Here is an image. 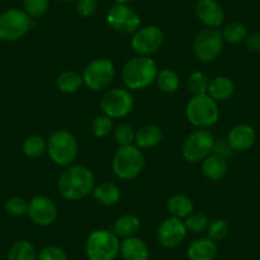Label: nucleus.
Returning <instances> with one entry per match:
<instances>
[{"label": "nucleus", "instance_id": "obj_1", "mask_svg": "<svg viewBox=\"0 0 260 260\" xmlns=\"http://www.w3.org/2000/svg\"><path fill=\"white\" fill-rule=\"evenodd\" d=\"M57 189L67 201H81L93 192L94 176L91 170L81 165L69 166L60 175Z\"/></svg>", "mask_w": 260, "mask_h": 260}, {"label": "nucleus", "instance_id": "obj_2", "mask_svg": "<svg viewBox=\"0 0 260 260\" xmlns=\"http://www.w3.org/2000/svg\"><path fill=\"white\" fill-rule=\"evenodd\" d=\"M157 74L158 68L153 59L148 56H137L124 65L121 78L126 88L138 91L156 82Z\"/></svg>", "mask_w": 260, "mask_h": 260}, {"label": "nucleus", "instance_id": "obj_3", "mask_svg": "<svg viewBox=\"0 0 260 260\" xmlns=\"http://www.w3.org/2000/svg\"><path fill=\"white\" fill-rule=\"evenodd\" d=\"M47 152L55 165L69 166L78 154V142L68 130H56L47 141Z\"/></svg>", "mask_w": 260, "mask_h": 260}, {"label": "nucleus", "instance_id": "obj_4", "mask_svg": "<svg viewBox=\"0 0 260 260\" xmlns=\"http://www.w3.org/2000/svg\"><path fill=\"white\" fill-rule=\"evenodd\" d=\"M186 117L194 126L208 129L218 121L219 110L217 102L208 94L194 96L186 106Z\"/></svg>", "mask_w": 260, "mask_h": 260}, {"label": "nucleus", "instance_id": "obj_5", "mask_svg": "<svg viewBox=\"0 0 260 260\" xmlns=\"http://www.w3.org/2000/svg\"><path fill=\"white\" fill-rule=\"evenodd\" d=\"M120 252L119 237L107 230H97L88 236L86 255L88 260H115Z\"/></svg>", "mask_w": 260, "mask_h": 260}, {"label": "nucleus", "instance_id": "obj_6", "mask_svg": "<svg viewBox=\"0 0 260 260\" xmlns=\"http://www.w3.org/2000/svg\"><path fill=\"white\" fill-rule=\"evenodd\" d=\"M144 167V154L137 146L120 147L112 158V170L121 180L136 179Z\"/></svg>", "mask_w": 260, "mask_h": 260}, {"label": "nucleus", "instance_id": "obj_7", "mask_svg": "<svg viewBox=\"0 0 260 260\" xmlns=\"http://www.w3.org/2000/svg\"><path fill=\"white\" fill-rule=\"evenodd\" d=\"M31 17L24 11L11 8L0 14V40L17 41L28 34L31 28Z\"/></svg>", "mask_w": 260, "mask_h": 260}, {"label": "nucleus", "instance_id": "obj_8", "mask_svg": "<svg viewBox=\"0 0 260 260\" xmlns=\"http://www.w3.org/2000/svg\"><path fill=\"white\" fill-rule=\"evenodd\" d=\"M213 134L207 129H198L192 132L191 134L186 137L182 144V156L186 161L192 162H201L206 157L213 153L214 147Z\"/></svg>", "mask_w": 260, "mask_h": 260}, {"label": "nucleus", "instance_id": "obj_9", "mask_svg": "<svg viewBox=\"0 0 260 260\" xmlns=\"http://www.w3.org/2000/svg\"><path fill=\"white\" fill-rule=\"evenodd\" d=\"M194 54L201 61L211 62L221 55L223 37L218 28H206L199 32L194 40Z\"/></svg>", "mask_w": 260, "mask_h": 260}, {"label": "nucleus", "instance_id": "obj_10", "mask_svg": "<svg viewBox=\"0 0 260 260\" xmlns=\"http://www.w3.org/2000/svg\"><path fill=\"white\" fill-rule=\"evenodd\" d=\"M115 77V67L109 59H94L84 68L83 83L92 91H102L111 84Z\"/></svg>", "mask_w": 260, "mask_h": 260}, {"label": "nucleus", "instance_id": "obj_11", "mask_svg": "<svg viewBox=\"0 0 260 260\" xmlns=\"http://www.w3.org/2000/svg\"><path fill=\"white\" fill-rule=\"evenodd\" d=\"M102 112L111 119L125 117L134 107V99L127 89L112 88L102 96L100 102Z\"/></svg>", "mask_w": 260, "mask_h": 260}, {"label": "nucleus", "instance_id": "obj_12", "mask_svg": "<svg viewBox=\"0 0 260 260\" xmlns=\"http://www.w3.org/2000/svg\"><path fill=\"white\" fill-rule=\"evenodd\" d=\"M107 23L120 34H134L141 27V17L126 4L115 3L107 12Z\"/></svg>", "mask_w": 260, "mask_h": 260}, {"label": "nucleus", "instance_id": "obj_13", "mask_svg": "<svg viewBox=\"0 0 260 260\" xmlns=\"http://www.w3.org/2000/svg\"><path fill=\"white\" fill-rule=\"evenodd\" d=\"M164 32L156 26H147L134 32L132 39V49L139 56H149L154 54L164 44Z\"/></svg>", "mask_w": 260, "mask_h": 260}, {"label": "nucleus", "instance_id": "obj_14", "mask_svg": "<svg viewBox=\"0 0 260 260\" xmlns=\"http://www.w3.org/2000/svg\"><path fill=\"white\" fill-rule=\"evenodd\" d=\"M186 234V226H185V222L181 221V218L169 217L158 226L157 239L164 247L174 249L184 241Z\"/></svg>", "mask_w": 260, "mask_h": 260}, {"label": "nucleus", "instance_id": "obj_15", "mask_svg": "<svg viewBox=\"0 0 260 260\" xmlns=\"http://www.w3.org/2000/svg\"><path fill=\"white\" fill-rule=\"evenodd\" d=\"M31 221L39 226H50L57 218V207L54 202L44 195H37L28 203V212Z\"/></svg>", "mask_w": 260, "mask_h": 260}, {"label": "nucleus", "instance_id": "obj_16", "mask_svg": "<svg viewBox=\"0 0 260 260\" xmlns=\"http://www.w3.org/2000/svg\"><path fill=\"white\" fill-rule=\"evenodd\" d=\"M199 21L209 28H218L224 21V12L216 0H199L195 8Z\"/></svg>", "mask_w": 260, "mask_h": 260}, {"label": "nucleus", "instance_id": "obj_17", "mask_svg": "<svg viewBox=\"0 0 260 260\" xmlns=\"http://www.w3.org/2000/svg\"><path fill=\"white\" fill-rule=\"evenodd\" d=\"M256 141L254 127L247 124H240L232 127L227 137V142L231 146L232 151L245 152L251 148Z\"/></svg>", "mask_w": 260, "mask_h": 260}, {"label": "nucleus", "instance_id": "obj_18", "mask_svg": "<svg viewBox=\"0 0 260 260\" xmlns=\"http://www.w3.org/2000/svg\"><path fill=\"white\" fill-rule=\"evenodd\" d=\"M120 254L124 260H149L148 246L136 236L124 239L120 244Z\"/></svg>", "mask_w": 260, "mask_h": 260}, {"label": "nucleus", "instance_id": "obj_19", "mask_svg": "<svg viewBox=\"0 0 260 260\" xmlns=\"http://www.w3.org/2000/svg\"><path fill=\"white\" fill-rule=\"evenodd\" d=\"M217 252H218L217 244L209 237L195 240L187 247V257L190 260H214Z\"/></svg>", "mask_w": 260, "mask_h": 260}, {"label": "nucleus", "instance_id": "obj_20", "mask_svg": "<svg viewBox=\"0 0 260 260\" xmlns=\"http://www.w3.org/2000/svg\"><path fill=\"white\" fill-rule=\"evenodd\" d=\"M162 130L154 124H147L139 127L136 133V142L138 148H153L161 142Z\"/></svg>", "mask_w": 260, "mask_h": 260}, {"label": "nucleus", "instance_id": "obj_21", "mask_svg": "<svg viewBox=\"0 0 260 260\" xmlns=\"http://www.w3.org/2000/svg\"><path fill=\"white\" fill-rule=\"evenodd\" d=\"M203 174L211 181H218L226 175L227 161L224 157L217 153H211L203 159Z\"/></svg>", "mask_w": 260, "mask_h": 260}, {"label": "nucleus", "instance_id": "obj_22", "mask_svg": "<svg viewBox=\"0 0 260 260\" xmlns=\"http://www.w3.org/2000/svg\"><path fill=\"white\" fill-rule=\"evenodd\" d=\"M235 84L227 77H216L209 82L207 94L214 100V101H226L234 94Z\"/></svg>", "mask_w": 260, "mask_h": 260}, {"label": "nucleus", "instance_id": "obj_23", "mask_svg": "<svg viewBox=\"0 0 260 260\" xmlns=\"http://www.w3.org/2000/svg\"><path fill=\"white\" fill-rule=\"evenodd\" d=\"M93 197L104 206H114L121 198V192L119 186L114 182H102L99 186H94Z\"/></svg>", "mask_w": 260, "mask_h": 260}, {"label": "nucleus", "instance_id": "obj_24", "mask_svg": "<svg viewBox=\"0 0 260 260\" xmlns=\"http://www.w3.org/2000/svg\"><path fill=\"white\" fill-rule=\"evenodd\" d=\"M141 229V219L134 214H124L116 219L114 224V234L117 237H132Z\"/></svg>", "mask_w": 260, "mask_h": 260}, {"label": "nucleus", "instance_id": "obj_25", "mask_svg": "<svg viewBox=\"0 0 260 260\" xmlns=\"http://www.w3.org/2000/svg\"><path fill=\"white\" fill-rule=\"evenodd\" d=\"M167 208L171 212L172 217L177 218H184V217L190 216L194 211V204L192 201L182 194H175L167 202Z\"/></svg>", "mask_w": 260, "mask_h": 260}, {"label": "nucleus", "instance_id": "obj_26", "mask_svg": "<svg viewBox=\"0 0 260 260\" xmlns=\"http://www.w3.org/2000/svg\"><path fill=\"white\" fill-rule=\"evenodd\" d=\"M37 252L34 245L26 240L14 242L9 249L7 260H37Z\"/></svg>", "mask_w": 260, "mask_h": 260}, {"label": "nucleus", "instance_id": "obj_27", "mask_svg": "<svg viewBox=\"0 0 260 260\" xmlns=\"http://www.w3.org/2000/svg\"><path fill=\"white\" fill-rule=\"evenodd\" d=\"M56 84L57 88L64 93H76L83 84V78L77 72L68 71L60 74Z\"/></svg>", "mask_w": 260, "mask_h": 260}, {"label": "nucleus", "instance_id": "obj_28", "mask_svg": "<svg viewBox=\"0 0 260 260\" xmlns=\"http://www.w3.org/2000/svg\"><path fill=\"white\" fill-rule=\"evenodd\" d=\"M156 83L158 88L165 93H174L179 89L180 79L179 76L171 69H162L157 74Z\"/></svg>", "mask_w": 260, "mask_h": 260}, {"label": "nucleus", "instance_id": "obj_29", "mask_svg": "<svg viewBox=\"0 0 260 260\" xmlns=\"http://www.w3.org/2000/svg\"><path fill=\"white\" fill-rule=\"evenodd\" d=\"M22 149L27 157L36 158V157L42 156L47 151V142L41 136H31L24 139Z\"/></svg>", "mask_w": 260, "mask_h": 260}, {"label": "nucleus", "instance_id": "obj_30", "mask_svg": "<svg viewBox=\"0 0 260 260\" xmlns=\"http://www.w3.org/2000/svg\"><path fill=\"white\" fill-rule=\"evenodd\" d=\"M246 36L247 29L241 22H231L222 31L223 41H227L229 44H240L246 39Z\"/></svg>", "mask_w": 260, "mask_h": 260}, {"label": "nucleus", "instance_id": "obj_31", "mask_svg": "<svg viewBox=\"0 0 260 260\" xmlns=\"http://www.w3.org/2000/svg\"><path fill=\"white\" fill-rule=\"evenodd\" d=\"M209 79L202 72H192L187 78V87L189 91L191 92L194 96H199V94H207L209 86Z\"/></svg>", "mask_w": 260, "mask_h": 260}, {"label": "nucleus", "instance_id": "obj_32", "mask_svg": "<svg viewBox=\"0 0 260 260\" xmlns=\"http://www.w3.org/2000/svg\"><path fill=\"white\" fill-rule=\"evenodd\" d=\"M115 141L120 147L132 146V143L136 139V133H134L133 127L129 124H120L115 129Z\"/></svg>", "mask_w": 260, "mask_h": 260}, {"label": "nucleus", "instance_id": "obj_33", "mask_svg": "<svg viewBox=\"0 0 260 260\" xmlns=\"http://www.w3.org/2000/svg\"><path fill=\"white\" fill-rule=\"evenodd\" d=\"M209 219L206 214L203 213H191L186 217L185 226L187 231L195 232V234H201L204 230L208 229Z\"/></svg>", "mask_w": 260, "mask_h": 260}, {"label": "nucleus", "instance_id": "obj_34", "mask_svg": "<svg viewBox=\"0 0 260 260\" xmlns=\"http://www.w3.org/2000/svg\"><path fill=\"white\" fill-rule=\"evenodd\" d=\"M112 130V119L107 115H100L92 122V133L97 137V138H104V137L109 136L110 132Z\"/></svg>", "mask_w": 260, "mask_h": 260}, {"label": "nucleus", "instance_id": "obj_35", "mask_svg": "<svg viewBox=\"0 0 260 260\" xmlns=\"http://www.w3.org/2000/svg\"><path fill=\"white\" fill-rule=\"evenodd\" d=\"M24 12L32 18L44 16L49 8V0H23Z\"/></svg>", "mask_w": 260, "mask_h": 260}, {"label": "nucleus", "instance_id": "obj_36", "mask_svg": "<svg viewBox=\"0 0 260 260\" xmlns=\"http://www.w3.org/2000/svg\"><path fill=\"white\" fill-rule=\"evenodd\" d=\"M6 211L13 217H22L28 212V203L22 197H12L6 202Z\"/></svg>", "mask_w": 260, "mask_h": 260}, {"label": "nucleus", "instance_id": "obj_37", "mask_svg": "<svg viewBox=\"0 0 260 260\" xmlns=\"http://www.w3.org/2000/svg\"><path fill=\"white\" fill-rule=\"evenodd\" d=\"M207 234H208L209 239L213 241L223 240L229 235V224L224 219H214L208 224Z\"/></svg>", "mask_w": 260, "mask_h": 260}, {"label": "nucleus", "instance_id": "obj_38", "mask_svg": "<svg viewBox=\"0 0 260 260\" xmlns=\"http://www.w3.org/2000/svg\"><path fill=\"white\" fill-rule=\"evenodd\" d=\"M39 260H68V256L61 247L51 245L42 249L39 255Z\"/></svg>", "mask_w": 260, "mask_h": 260}, {"label": "nucleus", "instance_id": "obj_39", "mask_svg": "<svg viewBox=\"0 0 260 260\" xmlns=\"http://www.w3.org/2000/svg\"><path fill=\"white\" fill-rule=\"evenodd\" d=\"M97 11V0H78L77 2V13L81 17L88 18Z\"/></svg>", "mask_w": 260, "mask_h": 260}, {"label": "nucleus", "instance_id": "obj_40", "mask_svg": "<svg viewBox=\"0 0 260 260\" xmlns=\"http://www.w3.org/2000/svg\"><path fill=\"white\" fill-rule=\"evenodd\" d=\"M232 148L231 146L229 144V142L226 141H216L214 142V147H213V153H217L219 154V156L224 157V158H227V157H230L232 154Z\"/></svg>", "mask_w": 260, "mask_h": 260}, {"label": "nucleus", "instance_id": "obj_41", "mask_svg": "<svg viewBox=\"0 0 260 260\" xmlns=\"http://www.w3.org/2000/svg\"><path fill=\"white\" fill-rule=\"evenodd\" d=\"M245 46L249 51L257 52L260 51V34H251L245 39Z\"/></svg>", "mask_w": 260, "mask_h": 260}, {"label": "nucleus", "instance_id": "obj_42", "mask_svg": "<svg viewBox=\"0 0 260 260\" xmlns=\"http://www.w3.org/2000/svg\"><path fill=\"white\" fill-rule=\"evenodd\" d=\"M132 0H115V3L116 4H127L130 3Z\"/></svg>", "mask_w": 260, "mask_h": 260}, {"label": "nucleus", "instance_id": "obj_43", "mask_svg": "<svg viewBox=\"0 0 260 260\" xmlns=\"http://www.w3.org/2000/svg\"><path fill=\"white\" fill-rule=\"evenodd\" d=\"M59 2H64V3H67V2H72V0H59Z\"/></svg>", "mask_w": 260, "mask_h": 260}]
</instances>
